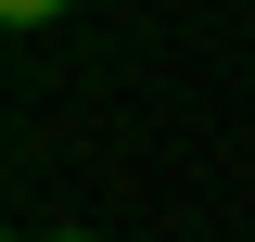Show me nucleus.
I'll use <instances>...</instances> for the list:
<instances>
[{
  "mask_svg": "<svg viewBox=\"0 0 255 242\" xmlns=\"http://www.w3.org/2000/svg\"><path fill=\"white\" fill-rule=\"evenodd\" d=\"M77 0H0V26H64Z\"/></svg>",
  "mask_w": 255,
  "mask_h": 242,
  "instance_id": "nucleus-1",
  "label": "nucleus"
},
{
  "mask_svg": "<svg viewBox=\"0 0 255 242\" xmlns=\"http://www.w3.org/2000/svg\"><path fill=\"white\" fill-rule=\"evenodd\" d=\"M51 242H90V230H51Z\"/></svg>",
  "mask_w": 255,
  "mask_h": 242,
  "instance_id": "nucleus-2",
  "label": "nucleus"
}]
</instances>
